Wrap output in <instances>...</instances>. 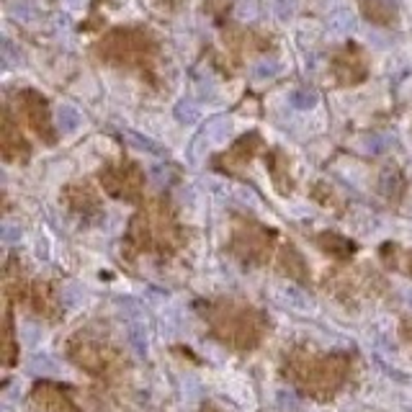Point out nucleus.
<instances>
[{
	"label": "nucleus",
	"instance_id": "nucleus-6",
	"mask_svg": "<svg viewBox=\"0 0 412 412\" xmlns=\"http://www.w3.org/2000/svg\"><path fill=\"white\" fill-rule=\"evenodd\" d=\"M276 400H278V407L284 412H296L299 410V397H296L291 389H278V394H276Z\"/></svg>",
	"mask_w": 412,
	"mask_h": 412
},
{
	"label": "nucleus",
	"instance_id": "nucleus-1",
	"mask_svg": "<svg viewBox=\"0 0 412 412\" xmlns=\"http://www.w3.org/2000/svg\"><path fill=\"white\" fill-rule=\"evenodd\" d=\"M54 121H57V129L62 132V134H73L75 129L80 127V121H83V117H80V111L75 106H60L57 108V117H54Z\"/></svg>",
	"mask_w": 412,
	"mask_h": 412
},
{
	"label": "nucleus",
	"instance_id": "nucleus-12",
	"mask_svg": "<svg viewBox=\"0 0 412 412\" xmlns=\"http://www.w3.org/2000/svg\"><path fill=\"white\" fill-rule=\"evenodd\" d=\"M3 240H5V243H16V240H21V230H19V227H11V224H5V227H3Z\"/></svg>",
	"mask_w": 412,
	"mask_h": 412
},
{
	"label": "nucleus",
	"instance_id": "nucleus-8",
	"mask_svg": "<svg viewBox=\"0 0 412 412\" xmlns=\"http://www.w3.org/2000/svg\"><path fill=\"white\" fill-rule=\"evenodd\" d=\"M278 70H281L278 62H274V60H263V62H258L253 67V75L258 77V80H265V77H276Z\"/></svg>",
	"mask_w": 412,
	"mask_h": 412
},
{
	"label": "nucleus",
	"instance_id": "nucleus-10",
	"mask_svg": "<svg viewBox=\"0 0 412 412\" xmlns=\"http://www.w3.org/2000/svg\"><path fill=\"white\" fill-rule=\"evenodd\" d=\"M129 139H132V142H134V145H137L139 149H147V152H162V147H158V145H155V142H149V139H142L139 137V134H134V132H129Z\"/></svg>",
	"mask_w": 412,
	"mask_h": 412
},
{
	"label": "nucleus",
	"instance_id": "nucleus-5",
	"mask_svg": "<svg viewBox=\"0 0 412 412\" xmlns=\"http://www.w3.org/2000/svg\"><path fill=\"white\" fill-rule=\"evenodd\" d=\"M381 191L389 196V199H397L402 193V178L397 173H384V180H381Z\"/></svg>",
	"mask_w": 412,
	"mask_h": 412
},
{
	"label": "nucleus",
	"instance_id": "nucleus-11",
	"mask_svg": "<svg viewBox=\"0 0 412 412\" xmlns=\"http://www.w3.org/2000/svg\"><path fill=\"white\" fill-rule=\"evenodd\" d=\"M294 5H296V0H276V11H278L281 19H289L291 11H294Z\"/></svg>",
	"mask_w": 412,
	"mask_h": 412
},
{
	"label": "nucleus",
	"instance_id": "nucleus-13",
	"mask_svg": "<svg viewBox=\"0 0 412 412\" xmlns=\"http://www.w3.org/2000/svg\"><path fill=\"white\" fill-rule=\"evenodd\" d=\"M410 412H412V410H410Z\"/></svg>",
	"mask_w": 412,
	"mask_h": 412
},
{
	"label": "nucleus",
	"instance_id": "nucleus-3",
	"mask_svg": "<svg viewBox=\"0 0 412 412\" xmlns=\"http://www.w3.org/2000/svg\"><path fill=\"white\" fill-rule=\"evenodd\" d=\"M129 343H132V348H134L137 356H147V335H145V330L139 325L129 328Z\"/></svg>",
	"mask_w": 412,
	"mask_h": 412
},
{
	"label": "nucleus",
	"instance_id": "nucleus-4",
	"mask_svg": "<svg viewBox=\"0 0 412 412\" xmlns=\"http://www.w3.org/2000/svg\"><path fill=\"white\" fill-rule=\"evenodd\" d=\"M315 101H317V95L312 93V90H294V93L289 95V104L299 111H306V108L315 106Z\"/></svg>",
	"mask_w": 412,
	"mask_h": 412
},
{
	"label": "nucleus",
	"instance_id": "nucleus-7",
	"mask_svg": "<svg viewBox=\"0 0 412 412\" xmlns=\"http://www.w3.org/2000/svg\"><path fill=\"white\" fill-rule=\"evenodd\" d=\"M175 117H178V121H186V124H191L193 119L199 117V108H196V104H193V101H180L178 106H175Z\"/></svg>",
	"mask_w": 412,
	"mask_h": 412
},
{
	"label": "nucleus",
	"instance_id": "nucleus-2",
	"mask_svg": "<svg viewBox=\"0 0 412 412\" xmlns=\"http://www.w3.org/2000/svg\"><path fill=\"white\" fill-rule=\"evenodd\" d=\"M29 371L32 374H42V376H52L60 371V363L54 359H49L47 353H36L32 361H29Z\"/></svg>",
	"mask_w": 412,
	"mask_h": 412
},
{
	"label": "nucleus",
	"instance_id": "nucleus-9",
	"mask_svg": "<svg viewBox=\"0 0 412 412\" xmlns=\"http://www.w3.org/2000/svg\"><path fill=\"white\" fill-rule=\"evenodd\" d=\"M281 299H284V304L294 306V309H306V299L296 289H284L281 291Z\"/></svg>",
	"mask_w": 412,
	"mask_h": 412
}]
</instances>
